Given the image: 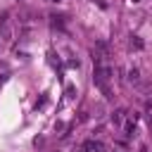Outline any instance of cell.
I'll list each match as a JSON object with an SVG mask.
<instances>
[]
</instances>
